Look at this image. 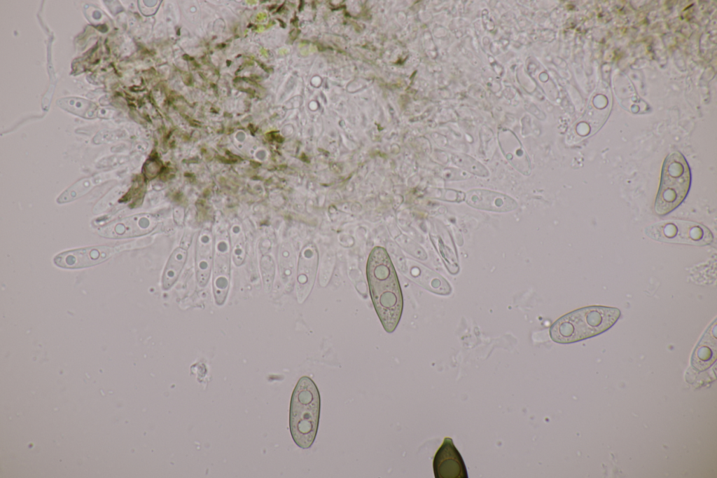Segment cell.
Returning <instances> with one entry per match:
<instances>
[{
    "label": "cell",
    "instance_id": "obj_1",
    "mask_svg": "<svg viewBox=\"0 0 717 478\" xmlns=\"http://www.w3.org/2000/svg\"><path fill=\"white\" fill-rule=\"evenodd\" d=\"M370 296L384 330L392 333L398 326L403 300L398 276L386 250L371 251L366 266Z\"/></svg>",
    "mask_w": 717,
    "mask_h": 478
},
{
    "label": "cell",
    "instance_id": "obj_2",
    "mask_svg": "<svg viewBox=\"0 0 717 478\" xmlns=\"http://www.w3.org/2000/svg\"><path fill=\"white\" fill-rule=\"evenodd\" d=\"M620 316L616 308L592 306L572 311L555 321L550 329L552 340L571 343L600 334Z\"/></svg>",
    "mask_w": 717,
    "mask_h": 478
},
{
    "label": "cell",
    "instance_id": "obj_3",
    "mask_svg": "<svg viewBox=\"0 0 717 478\" xmlns=\"http://www.w3.org/2000/svg\"><path fill=\"white\" fill-rule=\"evenodd\" d=\"M320 407V394L315 383L308 376L301 377L291 399L289 428L294 442L302 449H308L314 443Z\"/></svg>",
    "mask_w": 717,
    "mask_h": 478
},
{
    "label": "cell",
    "instance_id": "obj_4",
    "mask_svg": "<svg viewBox=\"0 0 717 478\" xmlns=\"http://www.w3.org/2000/svg\"><path fill=\"white\" fill-rule=\"evenodd\" d=\"M691 182L688 164L679 152L669 154L663 163L655 211L665 215L676 208L688 195Z\"/></svg>",
    "mask_w": 717,
    "mask_h": 478
},
{
    "label": "cell",
    "instance_id": "obj_5",
    "mask_svg": "<svg viewBox=\"0 0 717 478\" xmlns=\"http://www.w3.org/2000/svg\"><path fill=\"white\" fill-rule=\"evenodd\" d=\"M646 235L655 240L697 246L709 245L713 234L706 226L692 221L667 220L648 226Z\"/></svg>",
    "mask_w": 717,
    "mask_h": 478
},
{
    "label": "cell",
    "instance_id": "obj_6",
    "mask_svg": "<svg viewBox=\"0 0 717 478\" xmlns=\"http://www.w3.org/2000/svg\"><path fill=\"white\" fill-rule=\"evenodd\" d=\"M436 478H468V472L461 455L451 438L446 437L437 451L433 461Z\"/></svg>",
    "mask_w": 717,
    "mask_h": 478
},
{
    "label": "cell",
    "instance_id": "obj_7",
    "mask_svg": "<svg viewBox=\"0 0 717 478\" xmlns=\"http://www.w3.org/2000/svg\"><path fill=\"white\" fill-rule=\"evenodd\" d=\"M117 252L110 246H92L66 251L54 258V263L61 268H81L100 264Z\"/></svg>",
    "mask_w": 717,
    "mask_h": 478
},
{
    "label": "cell",
    "instance_id": "obj_8",
    "mask_svg": "<svg viewBox=\"0 0 717 478\" xmlns=\"http://www.w3.org/2000/svg\"><path fill=\"white\" fill-rule=\"evenodd\" d=\"M466 201L470 206L484 210L506 212L517 208V202L511 197L487 189H471L466 193Z\"/></svg>",
    "mask_w": 717,
    "mask_h": 478
},
{
    "label": "cell",
    "instance_id": "obj_9",
    "mask_svg": "<svg viewBox=\"0 0 717 478\" xmlns=\"http://www.w3.org/2000/svg\"><path fill=\"white\" fill-rule=\"evenodd\" d=\"M151 228L150 219L144 215H135L115 221L102 228L101 235L110 238H127L139 235Z\"/></svg>",
    "mask_w": 717,
    "mask_h": 478
},
{
    "label": "cell",
    "instance_id": "obj_10",
    "mask_svg": "<svg viewBox=\"0 0 717 478\" xmlns=\"http://www.w3.org/2000/svg\"><path fill=\"white\" fill-rule=\"evenodd\" d=\"M716 319L710 325L696 346L692 355L691 364L702 371L711 367L717 357Z\"/></svg>",
    "mask_w": 717,
    "mask_h": 478
},
{
    "label": "cell",
    "instance_id": "obj_11",
    "mask_svg": "<svg viewBox=\"0 0 717 478\" xmlns=\"http://www.w3.org/2000/svg\"><path fill=\"white\" fill-rule=\"evenodd\" d=\"M106 175H99L78 181L62 193L57 199L59 203L69 202L88 193L92 188L105 179Z\"/></svg>",
    "mask_w": 717,
    "mask_h": 478
},
{
    "label": "cell",
    "instance_id": "obj_12",
    "mask_svg": "<svg viewBox=\"0 0 717 478\" xmlns=\"http://www.w3.org/2000/svg\"><path fill=\"white\" fill-rule=\"evenodd\" d=\"M57 104L63 109L85 118L95 117L97 106L90 101L77 97L60 99Z\"/></svg>",
    "mask_w": 717,
    "mask_h": 478
},
{
    "label": "cell",
    "instance_id": "obj_13",
    "mask_svg": "<svg viewBox=\"0 0 717 478\" xmlns=\"http://www.w3.org/2000/svg\"><path fill=\"white\" fill-rule=\"evenodd\" d=\"M186 252L177 250L170 257L162 275V288L169 289L176 281L184 264Z\"/></svg>",
    "mask_w": 717,
    "mask_h": 478
},
{
    "label": "cell",
    "instance_id": "obj_14",
    "mask_svg": "<svg viewBox=\"0 0 717 478\" xmlns=\"http://www.w3.org/2000/svg\"><path fill=\"white\" fill-rule=\"evenodd\" d=\"M443 176L448 180H461L469 177L466 172L454 169H448L444 172Z\"/></svg>",
    "mask_w": 717,
    "mask_h": 478
}]
</instances>
